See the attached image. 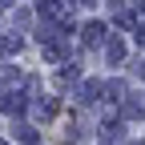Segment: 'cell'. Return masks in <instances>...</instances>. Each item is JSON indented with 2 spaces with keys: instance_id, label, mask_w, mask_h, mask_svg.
I'll list each match as a JSON object with an SVG mask.
<instances>
[{
  "instance_id": "8992f818",
  "label": "cell",
  "mask_w": 145,
  "mask_h": 145,
  "mask_svg": "<svg viewBox=\"0 0 145 145\" xmlns=\"http://www.w3.org/2000/svg\"><path fill=\"white\" fill-rule=\"evenodd\" d=\"M36 8H40V16H61L57 0H36Z\"/></svg>"
},
{
  "instance_id": "277c9868",
  "label": "cell",
  "mask_w": 145,
  "mask_h": 145,
  "mask_svg": "<svg viewBox=\"0 0 145 145\" xmlns=\"http://www.w3.org/2000/svg\"><path fill=\"white\" fill-rule=\"evenodd\" d=\"M16 137H20L24 145H36V141H40V137H36V129H32V125H16V129H12Z\"/></svg>"
},
{
  "instance_id": "8fae6325",
  "label": "cell",
  "mask_w": 145,
  "mask_h": 145,
  "mask_svg": "<svg viewBox=\"0 0 145 145\" xmlns=\"http://www.w3.org/2000/svg\"><path fill=\"white\" fill-rule=\"evenodd\" d=\"M137 8H141V12H145V0H137Z\"/></svg>"
},
{
  "instance_id": "6da1fadb",
  "label": "cell",
  "mask_w": 145,
  "mask_h": 145,
  "mask_svg": "<svg viewBox=\"0 0 145 145\" xmlns=\"http://www.w3.org/2000/svg\"><path fill=\"white\" fill-rule=\"evenodd\" d=\"M0 109H4V113H20V109H24V97L12 93V89H0Z\"/></svg>"
},
{
  "instance_id": "ba28073f",
  "label": "cell",
  "mask_w": 145,
  "mask_h": 145,
  "mask_svg": "<svg viewBox=\"0 0 145 145\" xmlns=\"http://www.w3.org/2000/svg\"><path fill=\"white\" fill-rule=\"evenodd\" d=\"M101 137H105V141H117V137H121V125H105Z\"/></svg>"
},
{
  "instance_id": "3957f363",
  "label": "cell",
  "mask_w": 145,
  "mask_h": 145,
  "mask_svg": "<svg viewBox=\"0 0 145 145\" xmlns=\"http://www.w3.org/2000/svg\"><path fill=\"white\" fill-rule=\"evenodd\" d=\"M20 52V36H0V57H16Z\"/></svg>"
},
{
  "instance_id": "30bf717a",
  "label": "cell",
  "mask_w": 145,
  "mask_h": 145,
  "mask_svg": "<svg viewBox=\"0 0 145 145\" xmlns=\"http://www.w3.org/2000/svg\"><path fill=\"white\" fill-rule=\"evenodd\" d=\"M72 4H93V0H72Z\"/></svg>"
},
{
  "instance_id": "52a82bcc",
  "label": "cell",
  "mask_w": 145,
  "mask_h": 145,
  "mask_svg": "<svg viewBox=\"0 0 145 145\" xmlns=\"http://www.w3.org/2000/svg\"><path fill=\"white\" fill-rule=\"evenodd\" d=\"M97 93H101V85H97V81H89V85L81 89V101H85V105H89V101H97Z\"/></svg>"
},
{
  "instance_id": "7a4b0ae2",
  "label": "cell",
  "mask_w": 145,
  "mask_h": 145,
  "mask_svg": "<svg viewBox=\"0 0 145 145\" xmlns=\"http://www.w3.org/2000/svg\"><path fill=\"white\" fill-rule=\"evenodd\" d=\"M81 32H85V44H101V40H105V24H101V20H89Z\"/></svg>"
},
{
  "instance_id": "5b68a950",
  "label": "cell",
  "mask_w": 145,
  "mask_h": 145,
  "mask_svg": "<svg viewBox=\"0 0 145 145\" xmlns=\"http://www.w3.org/2000/svg\"><path fill=\"white\" fill-rule=\"evenodd\" d=\"M105 57L113 61V65H117V61L125 57V44H121V40H109V44H105Z\"/></svg>"
},
{
  "instance_id": "9c48e42d",
  "label": "cell",
  "mask_w": 145,
  "mask_h": 145,
  "mask_svg": "<svg viewBox=\"0 0 145 145\" xmlns=\"http://www.w3.org/2000/svg\"><path fill=\"white\" fill-rule=\"evenodd\" d=\"M137 44H145V24H137Z\"/></svg>"
}]
</instances>
